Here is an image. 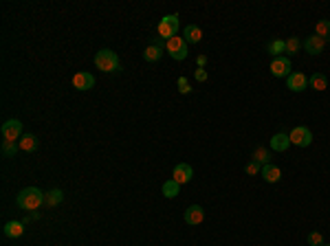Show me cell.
<instances>
[{
	"label": "cell",
	"instance_id": "cell-1",
	"mask_svg": "<svg viewBox=\"0 0 330 246\" xmlns=\"http://www.w3.org/2000/svg\"><path fill=\"white\" fill-rule=\"evenodd\" d=\"M16 205L20 207V209H25V211L40 209V207L44 205V191H42V189H37V187L22 189V191L18 193V198H16Z\"/></svg>",
	"mask_w": 330,
	"mask_h": 246
},
{
	"label": "cell",
	"instance_id": "cell-2",
	"mask_svg": "<svg viewBox=\"0 0 330 246\" xmlns=\"http://www.w3.org/2000/svg\"><path fill=\"white\" fill-rule=\"evenodd\" d=\"M95 66L99 70H103V73H117V70H121L119 55L110 49H101L95 55Z\"/></svg>",
	"mask_w": 330,
	"mask_h": 246
},
{
	"label": "cell",
	"instance_id": "cell-3",
	"mask_svg": "<svg viewBox=\"0 0 330 246\" xmlns=\"http://www.w3.org/2000/svg\"><path fill=\"white\" fill-rule=\"evenodd\" d=\"M178 33V16L176 13H172V16H163L161 20H159L157 25V35L161 37V40H172L174 35Z\"/></svg>",
	"mask_w": 330,
	"mask_h": 246
},
{
	"label": "cell",
	"instance_id": "cell-4",
	"mask_svg": "<svg viewBox=\"0 0 330 246\" xmlns=\"http://www.w3.org/2000/svg\"><path fill=\"white\" fill-rule=\"evenodd\" d=\"M165 51H167L169 55H172V60L176 62H183L187 58V51H190V44L185 42V37L183 35H174L172 40L165 42Z\"/></svg>",
	"mask_w": 330,
	"mask_h": 246
},
{
	"label": "cell",
	"instance_id": "cell-5",
	"mask_svg": "<svg viewBox=\"0 0 330 246\" xmlns=\"http://www.w3.org/2000/svg\"><path fill=\"white\" fill-rule=\"evenodd\" d=\"M289 136H291V145H295V148H308V145L313 143V132L306 125L293 127V132H291Z\"/></svg>",
	"mask_w": 330,
	"mask_h": 246
},
{
	"label": "cell",
	"instance_id": "cell-6",
	"mask_svg": "<svg viewBox=\"0 0 330 246\" xmlns=\"http://www.w3.org/2000/svg\"><path fill=\"white\" fill-rule=\"evenodd\" d=\"M0 132H2L4 141H20L22 139V121H18V119L4 121L2 127H0Z\"/></svg>",
	"mask_w": 330,
	"mask_h": 246
},
{
	"label": "cell",
	"instance_id": "cell-7",
	"mask_svg": "<svg viewBox=\"0 0 330 246\" xmlns=\"http://www.w3.org/2000/svg\"><path fill=\"white\" fill-rule=\"evenodd\" d=\"M291 73H293V66H291L289 55L273 58V62H271V75H273V77H289Z\"/></svg>",
	"mask_w": 330,
	"mask_h": 246
},
{
	"label": "cell",
	"instance_id": "cell-8",
	"mask_svg": "<svg viewBox=\"0 0 330 246\" xmlns=\"http://www.w3.org/2000/svg\"><path fill=\"white\" fill-rule=\"evenodd\" d=\"M95 86V75L86 73V70H79L73 75V88L75 91H91Z\"/></svg>",
	"mask_w": 330,
	"mask_h": 246
},
{
	"label": "cell",
	"instance_id": "cell-9",
	"mask_svg": "<svg viewBox=\"0 0 330 246\" xmlns=\"http://www.w3.org/2000/svg\"><path fill=\"white\" fill-rule=\"evenodd\" d=\"M286 86L293 92H304L306 88H308V77H306L304 73H291L289 77H286Z\"/></svg>",
	"mask_w": 330,
	"mask_h": 246
},
{
	"label": "cell",
	"instance_id": "cell-10",
	"mask_svg": "<svg viewBox=\"0 0 330 246\" xmlns=\"http://www.w3.org/2000/svg\"><path fill=\"white\" fill-rule=\"evenodd\" d=\"M172 178L178 184H185V183H190L192 178H194V169H192V165H187V163H178L176 167H174Z\"/></svg>",
	"mask_w": 330,
	"mask_h": 246
},
{
	"label": "cell",
	"instance_id": "cell-11",
	"mask_svg": "<svg viewBox=\"0 0 330 246\" xmlns=\"http://www.w3.org/2000/svg\"><path fill=\"white\" fill-rule=\"evenodd\" d=\"M185 222L187 224H192V226H196V224H200L202 220H205V209H202L200 205H192V207H187L185 209Z\"/></svg>",
	"mask_w": 330,
	"mask_h": 246
},
{
	"label": "cell",
	"instance_id": "cell-12",
	"mask_svg": "<svg viewBox=\"0 0 330 246\" xmlns=\"http://www.w3.org/2000/svg\"><path fill=\"white\" fill-rule=\"evenodd\" d=\"M324 46H326V40H324V37H319V35H310V37H306V42H304L306 53H310V55L324 53Z\"/></svg>",
	"mask_w": 330,
	"mask_h": 246
},
{
	"label": "cell",
	"instance_id": "cell-13",
	"mask_svg": "<svg viewBox=\"0 0 330 246\" xmlns=\"http://www.w3.org/2000/svg\"><path fill=\"white\" fill-rule=\"evenodd\" d=\"M291 148V136L284 134V132H277V134L271 136V150L273 152H286Z\"/></svg>",
	"mask_w": 330,
	"mask_h": 246
},
{
	"label": "cell",
	"instance_id": "cell-14",
	"mask_svg": "<svg viewBox=\"0 0 330 246\" xmlns=\"http://www.w3.org/2000/svg\"><path fill=\"white\" fill-rule=\"evenodd\" d=\"M25 224H27V222H20V220H11V222H7V224H4L2 233L7 235V238L16 240V238H20V235L25 233Z\"/></svg>",
	"mask_w": 330,
	"mask_h": 246
},
{
	"label": "cell",
	"instance_id": "cell-15",
	"mask_svg": "<svg viewBox=\"0 0 330 246\" xmlns=\"http://www.w3.org/2000/svg\"><path fill=\"white\" fill-rule=\"evenodd\" d=\"M260 176H262L266 183H280V178H282V169L268 163V165H264V167H262Z\"/></svg>",
	"mask_w": 330,
	"mask_h": 246
},
{
	"label": "cell",
	"instance_id": "cell-16",
	"mask_svg": "<svg viewBox=\"0 0 330 246\" xmlns=\"http://www.w3.org/2000/svg\"><path fill=\"white\" fill-rule=\"evenodd\" d=\"M183 37H185L187 44H198V42L202 40V31H200V27H196V25H187L185 29H183Z\"/></svg>",
	"mask_w": 330,
	"mask_h": 246
},
{
	"label": "cell",
	"instance_id": "cell-17",
	"mask_svg": "<svg viewBox=\"0 0 330 246\" xmlns=\"http://www.w3.org/2000/svg\"><path fill=\"white\" fill-rule=\"evenodd\" d=\"M64 200V191L62 189H51L49 193H44V205L46 207H58Z\"/></svg>",
	"mask_w": 330,
	"mask_h": 246
},
{
	"label": "cell",
	"instance_id": "cell-18",
	"mask_svg": "<svg viewBox=\"0 0 330 246\" xmlns=\"http://www.w3.org/2000/svg\"><path fill=\"white\" fill-rule=\"evenodd\" d=\"M308 86L313 88V91H317V92L326 91V88H328V79H326V75H324V73H315L313 77L308 79Z\"/></svg>",
	"mask_w": 330,
	"mask_h": 246
},
{
	"label": "cell",
	"instance_id": "cell-19",
	"mask_svg": "<svg viewBox=\"0 0 330 246\" xmlns=\"http://www.w3.org/2000/svg\"><path fill=\"white\" fill-rule=\"evenodd\" d=\"M161 191H163V196H165V198H176L178 193H181V184L174 181V178H169V181H165V183H163Z\"/></svg>",
	"mask_w": 330,
	"mask_h": 246
},
{
	"label": "cell",
	"instance_id": "cell-20",
	"mask_svg": "<svg viewBox=\"0 0 330 246\" xmlns=\"http://www.w3.org/2000/svg\"><path fill=\"white\" fill-rule=\"evenodd\" d=\"M266 51L273 58H282V53H286V40H271L266 44Z\"/></svg>",
	"mask_w": 330,
	"mask_h": 246
},
{
	"label": "cell",
	"instance_id": "cell-21",
	"mask_svg": "<svg viewBox=\"0 0 330 246\" xmlns=\"http://www.w3.org/2000/svg\"><path fill=\"white\" fill-rule=\"evenodd\" d=\"M18 143H20V150H22V152H35V150H37V136L25 134L20 141H18Z\"/></svg>",
	"mask_w": 330,
	"mask_h": 246
},
{
	"label": "cell",
	"instance_id": "cell-22",
	"mask_svg": "<svg viewBox=\"0 0 330 246\" xmlns=\"http://www.w3.org/2000/svg\"><path fill=\"white\" fill-rule=\"evenodd\" d=\"M163 51H165V49H159V46L150 44L148 49L143 51V60H145V62H159V60L163 58Z\"/></svg>",
	"mask_w": 330,
	"mask_h": 246
},
{
	"label": "cell",
	"instance_id": "cell-23",
	"mask_svg": "<svg viewBox=\"0 0 330 246\" xmlns=\"http://www.w3.org/2000/svg\"><path fill=\"white\" fill-rule=\"evenodd\" d=\"M251 160H256V163H260L262 167H264V165L271 163V152H268V150H264V148H256V150H253Z\"/></svg>",
	"mask_w": 330,
	"mask_h": 246
},
{
	"label": "cell",
	"instance_id": "cell-24",
	"mask_svg": "<svg viewBox=\"0 0 330 246\" xmlns=\"http://www.w3.org/2000/svg\"><path fill=\"white\" fill-rule=\"evenodd\" d=\"M18 150H20V143H18V141H2V156L4 158H13Z\"/></svg>",
	"mask_w": 330,
	"mask_h": 246
},
{
	"label": "cell",
	"instance_id": "cell-25",
	"mask_svg": "<svg viewBox=\"0 0 330 246\" xmlns=\"http://www.w3.org/2000/svg\"><path fill=\"white\" fill-rule=\"evenodd\" d=\"M315 35L324 37V40H330V20H319L317 25H315Z\"/></svg>",
	"mask_w": 330,
	"mask_h": 246
},
{
	"label": "cell",
	"instance_id": "cell-26",
	"mask_svg": "<svg viewBox=\"0 0 330 246\" xmlns=\"http://www.w3.org/2000/svg\"><path fill=\"white\" fill-rule=\"evenodd\" d=\"M299 46H301V42L297 40L295 35L289 37V40H286V53H289V55H295L297 51H299Z\"/></svg>",
	"mask_w": 330,
	"mask_h": 246
},
{
	"label": "cell",
	"instance_id": "cell-27",
	"mask_svg": "<svg viewBox=\"0 0 330 246\" xmlns=\"http://www.w3.org/2000/svg\"><path fill=\"white\" fill-rule=\"evenodd\" d=\"M244 172H247L249 176H256V174H260V172H262V165H260V163H256V160H249L247 167H244Z\"/></svg>",
	"mask_w": 330,
	"mask_h": 246
},
{
	"label": "cell",
	"instance_id": "cell-28",
	"mask_svg": "<svg viewBox=\"0 0 330 246\" xmlns=\"http://www.w3.org/2000/svg\"><path fill=\"white\" fill-rule=\"evenodd\" d=\"M308 244H310V246H324V235L317 233V231L308 233Z\"/></svg>",
	"mask_w": 330,
	"mask_h": 246
},
{
	"label": "cell",
	"instance_id": "cell-29",
	"mask_svg": "<svg viewBox=\"0 0 330 246\" xmlns=\"http://www.w3.org/2000/svg\"><path fill=\"white\" fill-rule=\"evenodd\" d=\"M176 86H178V92H181V94H190V92H192V88H190V82H187V77H178Z\"/></svg>",
	"mask_w": 330,
	"mask_h": 246
},
{
	"label": "cell",
	"instance_id": "cell-30",
	"mask_svg": "<svg viewBox=\"0 0 330 246\" xmlns=\"http://www.w3.org/2000/svg\"><path fill=\"white\" fill-rule=\"evenodd\" d=\"M194 77H196V82H207V70L205 68H196Z\"/></svg>",
	"mask_w": 330,
	"mask_h": 246
},
{
	"label": "cell",
	"instance_id": "cell-31",
	"mask_svg": "<svg viewBox=\"0 0 330 246\" xmlns=\"http://www.w3.org/2000/svg\"><path fill=\"white\" fill-rule=\"evenodd\" d=\"M205 62H207V58H205V55H200V58H198V68H202V66H205Z\"/></svg>",
	"mask_w": 330,
	"mask_h": 246
},
{
	"label": "cell",
	"instance_id": "cell-32",
	"mask_svg": "<svg viewBox=\"0 0 330 246\" xmlns=\"http://www.w3.org/2000/svg\"><path fill=\"white\" fill-rule=\"evenodd\" d=\"M324 246H330V244H324Z\"/></svg>",
	"mask_w": 330,
	"mask_h": 246
}]
</instances>
